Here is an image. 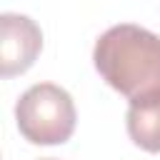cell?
<instances>
[{
  "instance_id": "obj_4",
  "label": "cell",
  "mask_w": 160,
  "mask_h": 160,
  "mask_svg": "<svg viewBox=\"0 0 160 160\" xmlns=\"http://www.w3.org/2000/svg\"><path fill=\"white\" fill-rule=\"evenodd\" d=\"M125 125L138 148L145 152H160V90L130 100Z\"/></svg>"
},
{
  "instance_id": "obj_3",
  "label": "cell",
  "mask_w": 160,
  "mask_h": 160,
  "mask_svg": "<svg viewBox=\"0 0 160 160\" xmlns=\"http://www.w3.org/2000/svg\"><path fill=\"white\" fill-rule=\"evenodd\" d=\"M42 50V32L35 20L18 12L0 18V72L2 78L22 75Z\"/></svg>"
},
{
  "instance_id": "obj_1",
  "label": "cell",
  "mask_w": 160,
  "mask_h": 160,
  "mask_svg": "<svg viewBox=\"0 0 160 160\" xmlns=\"http://www.w3.org/2000/svg\"><path fill=\"white\" fill-rule=\"evenodd\" d=\"M92 62L100 78L128 100L160 90V35L140 25L122 22L105 30L95 42Z\"/></svg>"
},
{
  "instance_id": "obj_2",
  "label": "cell",
  "mask_w": 160,
  "mask_h": 160,
  "mask_svg": "<svg viewBox=\"0 0 160 160\" xmlns=\"http://www.w3.org/2000/svg\"><path fill=\"white\" fill-rule=\"evenodd\" d=\"M15 120L28 142L62 145L75 132L78 112L65 88L55 82H38L20 95L15 105Z\"/></svg>"
}]
</instances>
